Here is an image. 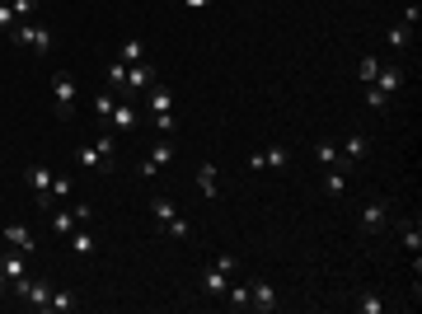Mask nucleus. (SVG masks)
Masks as SVG:
<instances>
[{
  "instance_id": "1",
  "label": "nucleus",
  "mask_w": 422,
  "mask_h": 314,
  "mask_svg": "<svg viewBox=\"0 0 422 314\" xmlns=\"http://www.w3.org/2000/svg\"><path fill=\"white\" fill-rule=\"evenodd\" d=\"M76 164L85 169V174H94V179H103V174L118 169V146H113V132H108V127H103L85 150H76Z\"/></svg>"
},
{
  "instance_id": "2",
  "label": "nucleus",
  "mask_w": 422,
  "mask_h": 314,
  "mask_svg": "<svg viewBox=\"0 0 422 314\" xmlns=\"http://www.w3.org/2000/svg\"><path fill=\"white\" fill-rule=\"evenodd\" d=\"M52 108L61 122L76 117V75L71 70H52Z\"/></svg>"
},
{
  "instance_id": "3",
  "label": "nucleus",
  "mask_w": 422,
  "mask_h": 314,
  "mask_svg": "<svg viewBox=\"0 0 422 314\" xmlns=\"http://www.w3.org/2000/svg\"><path fill=\"white\" fill-rule=\"evenodd\" d=\"M145 99H150V117H155L160 136H169V132H174V90L150 85V90H145Z\"/></svg>"
},
{
  "instance_id": "4",
  "label": "nucleus",
  "mask_w": 422,
  "mask_h": 314,
  "mask_svg": "<svg viewBox=\"0 0 422 314\" xmlns=\"http://www.w3.org/2000/svg\"><path fill=\"white\" fill-rule=\"evenodd\" d=\"M361 230H366V235H385V230H394V206H389L385 197L361 202Z\"/></svg>"
},
{
  "instance_id": "5",
  "label": "nucleus",
  "mask_w": 422,
  "mask_h": 314,
  "mask_svg": "<svg viewBox=\"0 0 422 314\" xmlns=\"http://www.w3.org/2000/svg\"><path fill=\"white\" fill-rule=\"evenodd\" d=\"M10 43L14 47H29V52H38V56H47V52H52V28H47V23H19Z\"/></svg>"
},
{
  "instance_id": "6",
  "label": "nucleus",
  "mask_w": 422,
  "mask_h": 314,
  "mask_svg": "<svg viewBox=\"0 0 422 314\" xmlns=\"http://www.w3.org/2000/svg\"><path fill=\"white\" fill-rule=\"evenodd\" d=\"M169 164H174V141H169V136H160L155 146H150V155L141 159V179H155V174H165Z\"/></svg>"
},
{
  "instance_id": "7",
  "label": "nucleus",
  "mask_w": 422,
  "mask_h": 314,
  "mask_svg": "<svg viewBox=\"0 0 422 314\" xmlns=\"http://www.w3.org/2000/svg\"><path fill=\"white\" fill-rule=\"evenodd\" d=\"M136 122H141V117H136V103H132V99H118L103 127H108V132H118V136H132V132H136Z\"/></svg>"
},
{
  "instance_id": "8",
  "label": "nucleus",
  "mask_w": 422,
  "mask_h": 314,
  "mask_svg": "<svg viewBox=\"0 0 422 314\" xmlns=\"http://www.w3.org/2000/svg\"><path fill=\"white\" fill-rule=\"evenodd\" d=\"M150 85H155V66H150V61H136V66H127V90H123V99L136 103V94H145Z\"/></svg>"
},
{
  "instance_id": "9",
  "label": "nucleus",
  "mask_w": 422,
  "mask_h": 314,
  "mask_svg": "<svg viewBox=\"0 0 422 314\" xmlns=\"http://www.w3.org/2000/svg\"><path fill=\"white\" fill-rule=\"evenodd\" d=\"M0 244L19 248V253H38V239H34V230H29V225H19V221H10L5 230H0Z\"/></svg>"
},
{
  "instance_id": "10",
  "label": "nucleus",
  "mask_w": 422,
  "mask_h": 314,
  "mask_svg": "<svg viewBox=\"0 0 422 314\" xmlns=\"http://www.w3.org/2000/svg\"><path fill=\"white\" fill-rule=\"evenodd\" d=\"M277 286L272 281H249V310H258V314H272L277 310Z\"/></svg>"
},
{
  "instance_id": "11",
  "label": "nucleus",
  "mask_w": 422,
  "mask_h": 314,
  "mask_svg": "<svg viewBox=\"0 0 422 314\" xmlns=\"http://www.w3.org/2000/svg\"><path fill=\"white\" fill-rule=\"evenodd\" d=\"M66 244H71V253H76L80 263H89L94 253H99V235H94V230H85V225H76V230H71Z\"/></svg>"
},
{
  "instance_id": "12",
  "label": "nucleus",
  "mask_w": 422,
  "mask_h": 314,
  "mask_svg": "<svg viewBox=\"0 0 422 314\" xmlns=\"http://www.w3.org/2000/svg\"><path fill=\"white\" fill-rule=\"evenodd\" d=\"M225 286H230V272H225L221 263H211V268L202 272V295H207V300H221Z\"/></svg>"
},
{
  "instance_id": "13",
  "label": "nucleus",
  "mask_w": 422,
  "mask_h": 314,
  "mask_svg": "<svg viewBox=\"0 0 422 314\" xmlns=\"http://www.w3.org/2000/svg\"><path fill=\"white\" fill-rule=\"evenodd\" d=\"M291 164V150L287 146H267V150H258V155H249V169H287Z\"/></svg>"
},
{
  "instance_id": "14",
  "label": "nucleus",
  "mask_w": 422,
  "mask_h": 314,
  "mask_svg": "<svg viewBox=\"0 0 422 314\" xmlns=\"http://www.w3.org/2000/svg\"><path fill=\"white\" fill-rule=\"evenodd\" d=\"M366 150H371L366 132H347V141L338 146V155H343V159H352V164H361V159H366Z\"/></svg>"
},
{
  "instance_id": "15",
  "label": "nucleus",
  "mask_w": 422,
  "mask_h": 314,
  "mask_svg": "<svg viewBox=\"0 0 422 314\" xmlns=\"http://www.w3.org/2000/svg\"><path fill=\"white\" fill-rule=\"evenodd\" d=\"M47 300H52V281H43V277H29V291H24V305H34V310L38 314H43L47 310Z\"/></svg>"
},
{
  "instance_id": "16",
  "label": "nucleus",
  "mask_w": 422,
  "mask_h": 314,
  "mask_svg": "<svg viewBox=\"0 0 422 314\" xmlns=\"http://www.w3.org/2000/svg\"><path fill=\"white\" fill-rule=\"evenodd\" d=\"M403 80H408V75H403V66L385 61V66H380V75H376V85H380L385 94H399V90H403Z\"/></svg>"
},
{
  "instance_id": "17",
  "label": "nucleus",
  "mask_w": 422,
  "mask_h": 314,
  "mask_svg": "<svg viewBox=\"0 0 422 314\" xmlns=\"http://www.w3.org/2000/svg\"><path fill=\"white\" fill-rule=\"evenodd\" d=\"M43 216H47V230H52V235H71V230H76L71 206H52V211H43Z\"/></svg>"
},
{
  "instance_id": "18",
  "label": "nucleus",
  "mask_w": 422,
  "mask_h": 314,
  "mask_svg": "<svg viewBox=\"0 0 422 314\" xmlns=\"http://www.w3.org/2000/svg\"><path fill=\"white\" fill-rule=\"evenodd\" d=\"M324 192H329L334 202H343L347 197V169H324Z\"/></svg>"
},
{
  "instance_id": "19",
  "label": "nucleus",
  "mask_w": 422,
  "mask_h": 314,
  "mask_svg": "<svg viewBox=\"0 0 422 314\" xmlns=\"http://www.w3.org/2000/svg\"><path fill=\"white\" fill-rule=\"evenodd\" d=\"M216 179H221V169L211 164V159H207V164H197V192H202V197H216V192H221V188H216Z\"/></svg>"
},
{
  "instance_id": "20",
  "label": "nucleus",
  "mask_w": 422,
  "mask_h": 314,
  "mask_svg": "<svg viewBox=\"0 0 422 314\" xmlns=\"http://www.w3.org/2000/svg\"><path fill=\"white\" fill-rule=\"evenodd\" d=\"M52 179H56V174H52V169H43V164H29V169H24V183H29L34 192H47V188H52Z\"/></svg>"
},
{
  "instance_id": "21",
  "label": "nucleus",
  "mask_w": 422,
  "mask_h": 314,
  "mask_svg": "<svg viewBox=\"0 0 422 314\" xmlns=\"http://www.w3.org/2000/svg\"><path fill=\"white\" fill-rule=\"evenodd\" d=\"M394 225H399V239H403V248H408L413 258H418V253H422V230H418L413 221H394Z\"/></svg>"
},
{
  "instance_id": "22",
  "label": "nucleus",
  "mask_w": 422,
  "mask_h": 314,
  "mask_svg": "<svg viewBox=\"0 0 422 314\" xmlns=\"http://www.w3.org/2000/svg\"><path fill=\"white\" fill-rule=\"evenodd\" d=\"M221 300L230 305V310H249V281H230Z\"/></svg>"
},
{
  "instance_id": "23",
  "label": "nucleus",
  "mask_w": 422,
  "mask_h": 314,
  "mask_svg": "<svg viewBox=\"0 0 422 314\" xmlns=\"http://www.w3.org/2000/svg\"><path fill=\"white\" fill-rule=\"evenodd\" d=\"M118 61H123V66H136V61H145L141 38H123V47H118Z\"/></svg>"
},
{
  "instance_id": "24",
  "label": "nucleus",
  "mask_w": 422,
  "mask_h": 314,
  "mask_svg": "<svg viewBox=\"0 0 422 314\" xmlns=\"http://www.w3.org/2000/svg\"><path fill=\"white\" fill-rule=\"evenodd\" d=\"M314 159H319L324 169H338V159H343L338 155V141H314Z\"/></svg>"
},
{
  "instance_id": "25",
  "label": "nucleus",
  "mask_w": 422,
  "mask_h": 314,
  "mask_svg": "<svg viewBox=\"0 0 422 314\" xmlns=\"http://www.w3.org/2000/svg\"><path fill=\"white\" fill-rule=\"evenodd\" d=\"M380 66H385V61H380V56H361V61H356V80H361V85H376Z\"/></svg>"
},
{
  "instance_id": "26",
  "label": "nucleus",
  "mask_w": 422,
  "mask_h": 314,
  "mask_svg": "<svg viewBox=\"0 0 422 314\" xmlns=\"http://www.w3.org/2000/svg\"><path fill=\"white\" fill-rule=\"evenodd\" d=\"M366 108H371V112H385V108H394V94H385L380 85H366Z\"/></svg>"
},
{
  "instance_id": "27",
  "label": "nucleus",
  "mask_w": 422,
  "mask_h": 314,
  "mask_svg": "<svg viewBox=\"0 0 422 314\" xmlns=\"http://www.w3.org/2000/svg\"><path fill=\"white\" fill-rule=\"evenodd\" d=\"M108 90L118 94V99H123V90H127V66H123V61H118V56H113V61H108Z\"/></svg>"
},
{
  "instance_id": "28",
  "label": "nucleus",
  "mask_w": 422,
  "mask_h": 314,
  "mask_svg": "<svg viewBox=\"0 0 422 314\" xmlns=\"http://www.w3.org/2000/svg\"><path fill=\"white\" fill-rule=\"evenodd\" d=\"M160 235H169V239H192L188 216H174V221H165V225H160Z\"/></svg>"
},
{
  "instance_id": "29",
  "label": "nucleus",
  "mask_w": 422,
  "mask_h": 314,
  "mask_svg": "<svg viewBox=\"0 0 422 314\" xmlns=\"http://www.w3.org/2000/svg\"><path fill=\"white\" fill-rule=\"evenodd\" d=\"M47 310H52V314H71V310H76V295L61 291V286H52V300H47Z\"/></svg>"
},
{
  "instance_id": "30",
  "label": "nucleus",
  "mask_w": 422,
  "mask_h": 314,
  "mask_svg": "<svg viewBox=\"0 0 422 314\" xmlns=\"http://www.w3.org/2000/svg\"><path fill=\"white\" fill-rule=\"evenodd\" d=\"M174 202H169V197H155V202H150V221H155V230H160V225H165V221H174Z\"/></svg>"
},
{
  "instance_id": "31",
  "label": "nucleus",
  "mask_w": 422,
  "mask_h": 314,
  "mask_svg": "<svg viewBox=\"0 0 422 314\" xmlns=\"http://www.w3.org/2000/svg\"><path fill=\"white\" fill-rule=\"evenodd\" d=\"M47 192H52V202H66L71 192H76V183H71V174H56V179H52V188H47Z\"/></svg>"
},
{
  "instance_id": "32",
  "label": "nucleus",
  "mask_w": 422,
  "mask_h": 314,
  "mask_svg": "<svg viewBox=\"0 0 422 314\" xmlns=\"http://www.w3.org/2000/svg\"><path fill=\"white\" fill-rule=\"evenodd\" d=\"M113 103H118V99H113L108 90H99V94H94V117H99V122H108V112H113Z\"/></svg>"
},
{
  "instance_id": "33",
  "label": "nucleus",
  "mask_w": 422,
  "mask_h": 314,
  "mask_svg": "<svg viewBox=\"0 0 422 314\" xmlns=\"http://www.w3.org/2000/svg\"><path fill=\"white\" fill-rule=\"evenodd\" d=\"M356 310L361 314H385V300H380L376 291H366V295H356Z\"/></svg>"
},
{
  "instance_id": "34",
  "label": "nucleus",
  "mask_w": 422,
  "mask_h": 314,
  "mask_svg": "<svg viewBox=\"0 0 422 314\" xmlns=\"http://www.w3.org/2000/svg\"><path fill=\"white\" fill-rule=\"evenodd\" d=\"M34 5H38V0H10V10H14V19H19V23H34Z\"/></svg>"
},
{
  "instance_id": "35",
  "label": "nucleus",
  "mask_w": 422,
  "mask_h": 314,
  "mask_svg": "<svg viewBox=\"0 0 422 314\" xmlns=\"http://www.w3.org/2000/svg\"><path fill=\"white\" fill-rule=\"evenodd\" d=\"M389 47H408V38H413V28H408V23H394V28H389Z\"/></svg>"
},
{
  "instance_id": "36",
  "label": "nucleus",
  "mask_w": 422,
  "mask_h": 314,
  "mask_svg": "<svg viewBox=\"0 0 422 314\" xmlns=\"http://www.w3.org/2000/svg\"><path fill=\"white\" fill-rule=\"evenodd\" d=\"M71 216H76V225H89V221H94V202H76V206H71Z\"/></svg>"
},
{
  "instance_id": "37",
  "label": "nucleus",
  "mask_w": 422,
  "mask_h": 314,
  "mask_svg": "<svg viewBox=\"0 0 422 314\" xmlns=\"http://www.w3.org/2000/svg\"><path fill=\"white\" fill-rule=\"evenodd\" d=\"M418 19H422V5H418V0H413L408 10H403V23H408V28H418Z\"/></svg>"
},
{
  "instance_id": "38",
  "label": "nucleus",
  "mask_w": 422,
  "mask_h": 314,
  "mask_svg": "<svg viewBox=\"0 0 422 314\" xmlns=\"http://www.w3.org/2000/svg\"><path fill=\"white\" fill-rule=\"evenodd\" d=\"M0 295H10V277H5V268H0Z\"/></svg>"
},
{
  "instance_id": "39",
  "label": "nucleus",
  "mask_w": 422,
  "mask_h": 314,
  "mask_svg": "<svg viewBox=\"0 0 422 314\" xmlns=\"http://www.w3.org/2000/svg\"><path fill=\"white\" fill-rule=\"evenodd\" d=\"M183 5H188V10H207L211 0H183Z\"/></svg>"
},
{
  "instance_id": "40",
  "label": "nucleus",
  "mask_w": 422,
  "mask_h": 314,
  "mask_svg": "<svg viewBox=\"0 0 422 314\" xmlns=\"http://www.w3.org/2000/svg\"><path fill=\"white\" fill-rule=\"evenodd\" d=\"M0 5H10V0H0Z\"/></svg>"
},
{
  "instance_id": "41",
  "label": "nucleus",
  "mask_w": 422,
  "mask_h": 314,
  "mask_svg": "<svg viewBox=\"0 0 422 314\" xmlns=\"http://www.w3.org/2000/svg\"><path fill=\"white\" fill-rule=\"evenodd\" d=\"M0 248H5V244H0Z\"/></svg>"
}]
</instances>
